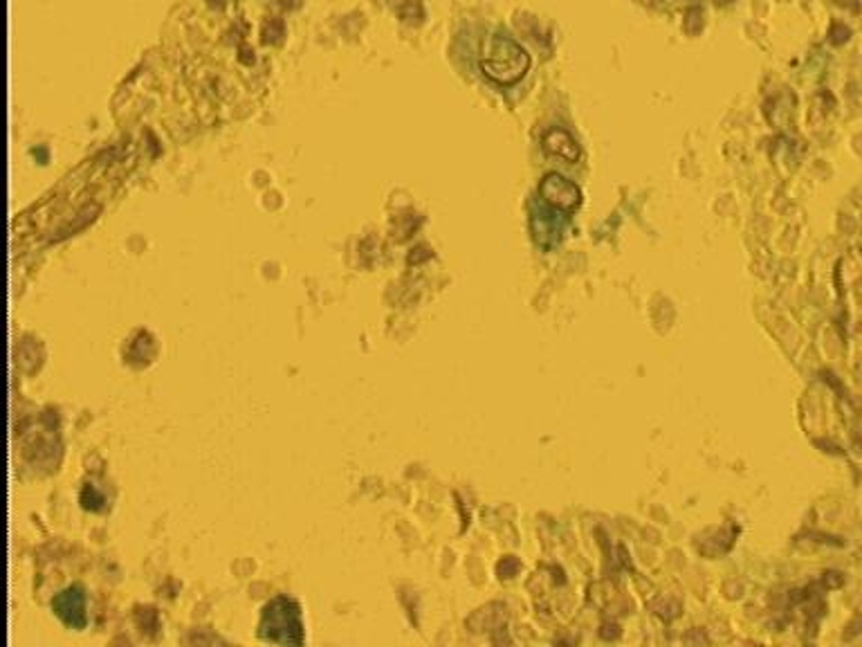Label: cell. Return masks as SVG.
Segmentation results:
<instances>
[{"instance_id":"obj_1","label":"cell","mask_w":862,"mask_h":647,"mask_svg":"<svg viewBox=\"0 0 862 647\" xmlns=\"http://www.w3.org/2000/svg\"><path fill=\"white\" fill-rule=\"evenodd\" d=\"M528 54L506 36H494L481 61L485 75L498 84L519 82L528 70Z\"/></svg>"}]
</instances>
